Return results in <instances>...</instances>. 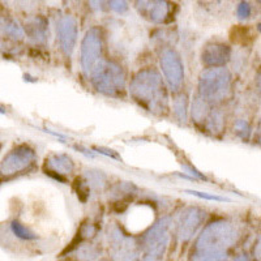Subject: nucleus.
<instances>
[{"label":"nucleus","mask_w":261,"mask_h":261,"mask_svg":"<svg viewBox=\"0 0 261 261\" xmlns=\"http://www.w3.org/2000/svg\"><path fill=\"white\" fill-rule=\"evenodd\" d=\"M129 94L135 102L154 115H162L169 109L166 86L162 76L153 68L137 72L130 81Z\"/></svg>","instance_id":"nucleus-1"},{"label":"nucleus","mask_w":261,"mask_h":261,"mask_svg":"<svg viewBox=\"0 0 261 261\" xmlns=\"http://www.w3.org/2000/svg\"><path fill=\"white\" fill-rule=\"evenodd\" d=\"M92 85L107 97H120L125 90V73L118 63L101 60L90 73Z\"/></svg>","instance_id":"nucleus-2"},{"label":"nucleus","mask_w":261,"mask_h":261,"mask_svg":"<svg viewBox=\"0 0 261 261\" xmlns=\"http://www.w3.org/2000/svg\"><path fill=\"white\" fill-rule=\"evenodd\" d=\"M231 88V73L225 67L208 68L199 79V97L206 103L223 101Z\"/></svg>","instance_id":"nucleus-3"},{"label":"nucleus","mask_w":261,"mask_h":261,"mask_svg":"<svg viewBox=\"0 0 261 261\" xmlns=\"http://www.w3.org/2000/svg\"><path fill=\"white\" fill-rule=\"evenodd\" d=\"M237 228L227 221H216L205 226L201 234L195 243V249H211V251H225L237 242Z\"/></svg>","instance_id":"nucleus-4"},{"label":"nucleus","mask_w":261,"mask_h":261,"mask_svg":"<svg viewBox=\"0 0 261 261\" xmlns=\"http://www.w3.org/2000/svg\"><path fill=\"white\" fill-rule=\"evenodd\" d=\"M170 217H163L144 234L141 261H163L170 239Z\"/></svg>","instance_id":"nucleus-5"},{"label":"nucleus","mask_w":261,"mask_h":261,"mask_svg":"<svg viewBox=\"0 0 261 261\" xmlns=\"http://www.w3.org/2000/svg\"><path fill=\"white\" fill-rule=\"evenodd\" d=\"M81 68L86 74L92 73L95 65L101 62L102 54V34L99 28H90L85 33V37L81 42Z\"/></svg>","instance_id":"nucleus-6"},{"label":"nucleus","mask_w":261,"mask_h":261,"mask_svg":"<svg viewBox=\"0 0 261 261\" xmlns=\"http://www.w3.org/2000/svg\"><path fill=\"white\" fill-rule=\"evenodd\" d=\"M160 64L169 88L172 92H178L184 81V65L180 55L174 48H165L161 53Z\"/></svg>","instance_id":"nucleus-7"},{"label":"nucleus","mask_w":261,"mask_h":261,"mask_svg":"<svg viewBox=\"0 0 261 261\" xmlns=\"http://www.w3.org/2000/svg\"><path fill=\"white\" fill-rule=\"evenodd\" d=\"M109 247L114 261H137L139 246L134 238L127 237L114 226L109 231Z\"/></svg>","instance_id":"nucleus-8"},{"label":"nucleus","mask_w":261,"mask_h":261,"mask_svg":"<svg viewBox=\"0 0 261 261\" xmlns=\"http://www.w3.org/2000/svg\"><path fill=\"white\" fill-rule=\"evenodd\" d=\"M36 160V151L27 144H20L8 151L0 162V171L4 175H12L29 167Z\"/></svg>","instance_id":"nucleus-9"},{"label":"nucleus","mask_w":261,"mask_h":261,"mask_svg":"<svg viewBox=\"0 0 261 261\" xmlns=\"http://www.w3.org/2000/svg\"><path fill=\"white\" fill-rule=\"evenodd\" d=\"M205 220V212L197 206L186 208L178 217L176 221V237L180 242L191 241Z\"/></svg>","instance_id":"nucleus-10"},{"label":"nucleus","mask_w":261,"mask_h":261,"mask_svg":"<svg viewBox=\"0 0 261 261\" xmlns=\"http://www.w3.org/2000/svg\"><path fill=\"white\" fill-rule=\"evenodd\" d=\"M57 33L60 50L64 53V55L71 57L77 42L79 30L76 18L71 15L62 16L57 24Z\"/></svg>","instance_id":"nucleus-11"},{"label":"nucleus","mask_w":261,"mask_h":261,"mask_svg":"<svg viewBox=\"0 0 261 261\" xmlns=\"http://www.w3.org/2000/svg\"><path fill=\"white\" fill-rule=\"evenodd\" d=\"M231 48L225 43H209L201 53V60L211 68L223 67L230 60Z\"/></svg>","instance_id":"nucleus-12"},{"label":"nucleus","mask_w":261,"mask_h":261,"mask_svg":"<svg viewBox=\"0 0 261 261\" xmlns=\"http://www.w3.org/2000/svg\"><path fill=\"white\" fill-rule=\"evenodd\" d=\"M46 167L50 171L57 172L58 175H67L71 174L74 169V163L68 154L64 153H51L46 158Z\"/></svg>","instance_id":"nucleus-13"},{"label":"nucleus","mask_w":261,"mask_h":261,"mask_svg":"<svg viewBox=\"0 0 261 261\" xmlns=\"http://www.w3.org/2000/svg\"><path fill=\"white\" fill-rule=\"evenodd\" d=\"M47 21L43 17H36L28 22L25 32L32 41L43 42L47 36Z\"/></svg>","instance_id":"nucleus-14"},{"label":"nucleus","mask_w":261,"mask_h":261,"mask_svg":"<svg viewBox=\"0 0 261 261\" xmlns=\"http://www.w3.org/2000/svg\"><path fill=\"white\" fill-rule=\"evenodd\" d=\"M148 6L144 7L146 11V15L149 16V20L153 22H163L166 20L170 12V6L166 2H151L146 3Z\"/></svg>","instance_id":"nucleus-15"},{"label":"nucleus","mask_w":261,"mask_h":261,"mask_svg":"<svg viewBox=\"0 0 261 261\" xmlns=\"http://www.w3.org/2000/svg\"><path fill=\"white\" fill-rule=\"evenodd\" d=\"M227 252L225 251H211V249H195L191 253L190 261H226Z\"/></svg>","instance_id":"nucleus-16"},{"label":"nucleus","mask_w":261,"mask_h":261,"mask_svg":"<svg viewBox=\"0 0 261 261\" xmlns=\"http://www.w3.org/2000/svg\"><path fill=\"white\" fill-rule=\"evenodd\" d=\"M0 33H3L13 39H21L24 37V30L21 29V27H18V24L13 18L9 17L0 18Z\"/></svg>","instance_id":"nucleus-17"},{"label":"nucleus","mask_w":261,"mask_h":261,"mask_svg":"<svg viewBox=\"0 0 261 261\" xmlns=\"http://www.w3.org/2000/svg\"><path fill=\"white\" fill-rule=\"evenodd\" d=\"M208 105L204 99L197 95L195 98V101H193V106H192V116L195 118L196 122H202V120H206L208 118Z\"/></svg>","instance_id":"nucleus-18"},{"label":"nucleus","mask_w":261,"mask_h":261,"mask_svg":"<svg viewBox=\"0 0 261 261\" xmlns=\"http://www.w3.org/2000/svg\"><path fill=\"white\" fill-rule=\"evenodd\" d=\"M11 230H12V232L18 239H22V241H36L37 239V235L30 228H28L27 226L18 222V221H12Z\"/></svg>","instance_id":"nucleus-19"},{"label":"nucleus","mask_w":261,"mask_h":261,"mask_svg":"<svg viewBox=\"0 0 261 261\" xmlns=\"http://www.w3.org/2000/svg\"><path fill=\"white\" fill-rule=\"evenodd\" d=\"M206 124H208V128L212 132H220L223 125L222 114L218 113V111H212L208 118H206Z\"/></svg>","instance_id":"nucleus-20"},{"label":"nucleus","mask_w":261,"mask_h":261,"mask_svg":"<svg viewBox=\"0 0 261 261\" xmlns=\"http://www.w3.org/2000/svg\"><path fill=\"white\" fill-rule=\"evenodd\" d=\"M77 255L80 261H94L98 257V249L93 246H83L79 248Z\"/></svg>","instance_id":"nucleus-21"},{"label":"nucleus","mask_w":261,"mask_h":261,"mask_svg":"<svg viewBox=\"0 0 261 261\" xmlns=\"http://www.w3.org/2000/svg\"><path fill=\"white\" fill-rule=\"evenodd\" d=\"M186 99H187L186 95H183V97L176 98L175 102H174L175 114L180 122H184V120H186V114H187V101H186Z\"/></svg>","instance_id":"nucleus-22"},{"label":"nucleus","mask_w":261,"mask_h":261,"mask_svg":"<svg viewBox=\"0 0 261 261\" xmlns=\"http://www.w3.org/2000/svg\"><path fill=\"white\" fill-rule=\"evenodd\" d=\"M186 192L191 193L193 196H197L200 199H205V200H213V201H231V200L226 199V197H221V196H217V195H209V193H205V192H199V191H191L187 190Z\"/></svg>","instance_id":"nucleus-23"},{"label":"nucleus","mask_w":261,"mask_h":261,"mask_svg":"<svg viewBox=\"0 0 261 261\" xmlns=\"http://www.w3.org/2000/svg\"><path fill=\"white\" fill-rule=\"evenodd\" d=\"M249 125L248 123L244 122V120H238L235 123V134L238 136H241L242 139H248V135H249Z\"/></svg>","instance_id":"nucleus-24"},{"label":"nucleus","mask_w":261,"mask_h":261,"mask_svg":"<svg viewBox=\"0 0 261 261\" xmlns=\"http://www.w3.org/2000/svg\"><path fill=\"white\" fill-rule=\"evenodd\" d=\"M237 13L239 18H247L251 15V7H249L248 3H241L238 6Z\"/></svg>","instance_id":"nucleus-25"},{"label":"nucleus","mask_w":261,"mask_h":261,"mask_svg":"<svg viewBox=\"0 0 261 261\" xmlns=\"http://www.w3.org/2000/svg\"><path fill=\"white\" fill-rule=\"evenodd\" d=\"M110 8L114 9L116 13H123L128 9V6L125 2H110Z\"/></svg>","instance_id":"nucleus-26"},{"label":"nucleus","mask_w":261,"mask_h":261,"mask_svg":"<svg viewBox=\"0 0 261 261\" xmlns=\"http://www.w3.org/2000/svg\"><path fill=\"white\" fill-rule=\"evenodd\" d=\"M253 252H255V257L261 258V237L258 238V241L257 243H256L255 251H253Z\"/></svg>","instance_id":"nucleus-27"},{"label":"nucleus","mask_w":261,"mask_h":261,"mask_svg":"<svg viewBox=\"0 0 261 261\" xmlns=\"http://www.w3.org/2000/svg\"><path fill=\"white\" fill-rule=\"evenodd\" d=\"M232 261H251V260H249V257L247 255H239L237 256Z\"/></svg>","instance_id":"nucleus-28"},{"label":"nucleus","mask_w":261,"mask_h":261,"mask_svg":"<svg viewBox=\"0 0 261 261\" xmlns=\"http://www.w3.org/2000/svg\"><path fill=\"white\" fill-rule=\"evenodd\" d=\"M257 88H258V90L261 92V74L257 77Z\"/></svg>","instance_id":"nucleus-29"},{"label":"nucleus","mask_w":261,"mask_h":261,"mask_svg":"<svg viewBox=\"0 0 261 261\" xmlns=\"http://www.w3.org/2000/svg\"><path fill=\"white\" fill-rule=\"evenodd\" d=\"M0 114H6V110H4V109H0Z\"/></svg>","instance_id":"nucleus-30"},{"label":"nucleus","mask_w":261,"mask_h":261,"mask_svg":"<svg viewBox=\"0 0 261 261\" xmlns=\"http://www.w3.org/2000/svg\"><path fill=\"white\" fill-rule=\"evenodd\" d=\"M0 149H2V143H0Z\"/></svg>","instance_id":"nucleus-31"},{"label":"nucleus","mask_w":261,"mask_h":261,"mask_svg":"<svg viewBox=\"0 0 261 261\" xmlns=\"http://www.w3.org/2000/svg\"><path fill=\"white\" fill-rule=\"evenodd\" d=\"M101 261H105V260H101Z\"/></svg>","instance_id":"nucleus-32"}]
</instances>
